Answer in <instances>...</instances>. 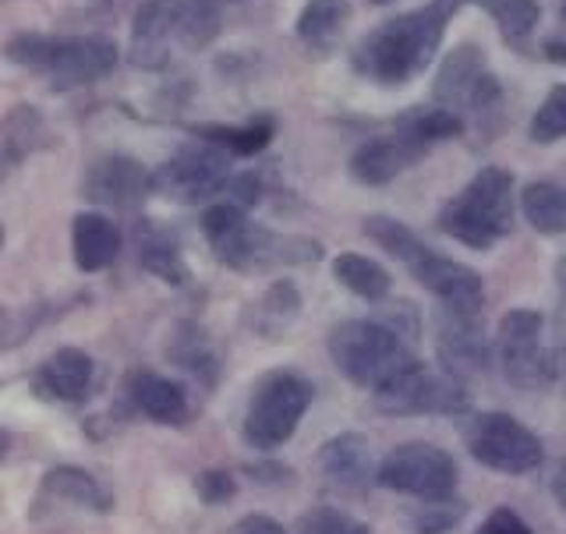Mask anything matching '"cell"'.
Listing matches in <instances>:
<instances>
[{
    "label": "cell",
    "instance_id": "cell-15",
    "mask_svg": "<svg viewBox=\"0 0 566 534\" xmlns=\"http://www.w3.org/2000/svg\"><path fill=\"white\" fill-rule=\"evenodd\" d=\"M407 273H411L424 291L439 297V305L447 308H482V276H478L471 265L457 262L450 255H439L432 252L429 244L407 262Z\"/></svg>",
    "mask_w": 566,
    "mask_h": 534
},
{
    "label": "cell",
    "instance_id": "cell-26",
    "mask_svg": "<svg viewBox=\"0 0 566 534\" xmlns=\"http://www.w3.org/2000/svg\"><path fill=\"white\" fill-rule=\"evenodd\" d=\"M333 276L340 280V287H347L350 294H358L361 301H371V305H379V301L389 297L394 291V276H389L386 265H379L376 259L368 255H358V252H340L333 259Z\"/></svg>",
    "mask_w": 566,
    "mask_h": 534
},
{
    "label": "cell",
    "instance_id": "cell-11",
    "mask_svg": "<svg viewBox=\"0 0 566 534\" xmlns=\"http://www.w3.org/2000/svg\"><path fill=\"white\" fill-rule=\"evenodd\" d=\"M542 326L545 318L535 308H513L495 326L492 354L500 362L503 376L521 389H538L553 379V365L542 350Z\"/></svg>",
    "mask_w": 566,
    "mask_h": 534
},
{
    "label": "cell",
    "instance_id": "cell-38",
    "mask_svg": "<svg viewBox=\"0 0 566 534\" xmlns=\"http://www.w3.org/2000/svg\"><path fill=\"white\" fill-rule=\"evenodd\" d=\"M227 534H287V531H283V524H276L273 517H262V513H248V517H241Z\"/></svg>",
    "mask_w": 566,
    "mask_h": 534
},
{
    "label": "cell",
    "instance_id": "cell-6",
    "mask_svg": "<svg viewBox=\"0 0 566 534\" xmlns=\"http://www.w3.org/2000/svg\"><path fill=\"white\" fill-rule=\"evenodd\" d=\"M460 439L478 464L500 474H531L545 460L542 439L506 411L464 415L460 418Z\"/></svg>",
    "mask_w": 566,
    "mask_h": 534
},
{
    "label": "cell",
    "instance_id": "cell-23",
    "mask_svg": "<svg viewBox=\"0 0 566 534\" xmlns=\"http://www.w3.org/2000/svg\"><path fill=\"white\" fill-rule=\"evenodd\" d=\"M46 138V124L43 114L35 111L32 103H18L8 111V117L0 121V181L22 167L25 159L43 146Z\"/></svg>",
    "mask_w": 566,
    "mask_h": 534
},
{
    "label": "cell",
    "instance_id": "cell-20",
    "mask_svg": "<svg viewBox=\"0 0 566 534\" xmlns=\"http://www.w3.org/2000/svg\"><path fill=\"white\" fill-rule=\"evenodd\" d=\"M418 159L415 153L403 146V142L389 132V135H376V138H365L358 149L350 156V177L354 181H361L368 188H379V185H389L397 174H403L407 167H415Z\"/></svg>",
    "mask_w": 566,
    "mask_h": 534
},
{
    "label": "cell",
    "instance_id": "cell-1",
    "mask_svg": "<svg viewBox=\"0 0 566 534\" xmlns=\"http://www.w3.org/2000/svg\"><path fill=\"white\" fill-rule=\"evenodd\" d=\"M460 4L464 0H429V4L376 25L350 53L354 71L386 88L415 82L432 67Z\"/></svg>",
    "mask_w": 566,
    "mask_h": 534
},
{
    "label": "cell",
    "instance_id": "cell-5",
    "mask_svg": "<svg viewBox=\"0 0 566 534\" xmlns=\"http://www.w3.org/2000/svg\"><path fill=\"white\" fill-rule=\"evenodd\" d=\"M315 389L305 376L291 368L265 371L244 411V442L259 453H273L291 442L301 418L308 415Z\"/></svg>",
    "mask_w": 566,
    "mask_h": 534
},
{
    "label": "cell",
    "instance_id": "cell-40",
    "mask_svg": "<svg viewBox=\"0 0 566 534\" xmlns=\"http://www.w3.org/2000/svg\"><path fill=\"white\" fill-rule=\"evenodd\" d=\"M556 280H559V291L566 294V255H559L556 262Z\"/></svg>",
    "mask_w": 566,
    "mask_h": 534
},
{
    "label": "cell",
    "instance_id": "cell-30",
    "mask_svg": "<svg viewBox=\"0 0 566 534\" xmlns=\"http://www.w3.org/2000/svg\"><path fill=\"white\" fill-rule=\"evenodd\" d=\"M138 262L164 283H174V287H181V283L191 280V270H188V262L181 255V248H177L174 238H167L164 230H146V234H142Z\"/></svg>",
    "mask_w": 566,
    "mask_h": 534
},
{
    "label": "cell",
    "instance_id": "cell-44",
    "mask_svg": "<svg viewBox=\"0 0 566 534\" xmlns=\"http://www.w3.org/2000/svg\"><path fill=\"white\" fill-rule=\"evenodd\" d=\"M371 4H386V0H371Z\"/></svg>",
    "mask_w": 566,
    "mask_h": 534
},
{
    "label": "cell",
    "instance_id": "cell-43",
    "mask_svg": "<svg viewBox=\"0 0 566 534\" xmlns=\"http://www.w3.org/2000/svg\"><path fill=\"white\" fill-rule=\"evenodd\" d=\"M0 248H4V223H0Z\"/></svg>",
    "mask_w": 566,
    "mask_h": 534
},
{
    "label": "cell",
    "instance_id": "cell-12",
    "mask_svg": "<svg viewBox=\"0 0 566 534\" xmlns=\"http://www.w3.org/2000/svg\"><path fill=\"white\" fill-rule=\"evenodd\" d=\"M120 61V50L106 35H53L43 78L53 88H78L106 78Z\"/></svg>",
    "mask_w": 566,
    "mask_h": 534
},
{
    "label": "cell",
    "instance_id": "cell-27",
    "mask_svg": "<svg viewBox=\"0 0 566 534\" xmlns=\"http://www.w3.org/2000/svg\"><path fill=\"white\" fill-rule=\"evenodd\" d=\"M524 220L545 238L566 234V188L556 181H531L521 191Z\"/></svg>",
    "mask_w": 566,
    "mask_h": 534
},
{
    "label": "cell",
    "instance_id": "cell-16",
    "mask_svg": "<svg viewBox=\"0 0 566 534\" xmlns=\"http://www.w3.org/2000/svg\"><path fill=\"white\" fill-rule=\"evenodd\" d=\"M153 191V174L132 156H103L85 170L82 195L106 209H135Z\"/></svg>",
    "mask_w": 566,
    "mask_h": 534
},
{
    "label": "cell",
    "instance_id": "cell-45",
    "mask_svg": "<svg viewBox=\"0 0 566 534\" xmlns=\"http://www.w3.org/2000/svg\"><path fill=\"white\" fill-rule=\"evenodd\" d=\"M106 4H111V0H106Z\"/></svg>",
    "mask_w": 566,
    "mask_h": 534
},
{
    "label": "cell",
    "instance_id": "cell-9",
    "mask_svg": "<svg viewBox=\"0 0 566 534\" xmlns=\"http://www.w3.org/2000/svg\"><path fill=\"white\" fill-rule=\"evenodd\" d=\"M376 485L415 495L421 503L450 500L457 489V464L447 450L432 447V442H403L382 457V464L376 468Z\"/></svg>",
    "mask_w": 566,
    "mask_h": 534
},
{
    "label": "cell",
    "instance_id": "cell-22",
    "mask_svg": "<svg viewBox=\"0 0 566 534\" xmlns=\"http://www.w3.org/2000/svg\"><path fill=\"white\" fill-rule=\"evenodd\" d=\"M128 397L156 425H185L188 418V394L159 371H135L128 379Z\"/></svg>",
    "mask_w": 566,
    "mask_h": 534
},
{
    "label": "cell",
    "instance_id": "cell-10",
    "mask_svg": "<svg viewBox=\"0 0 566 534\" xmlns=\"http://www.w3.org/2000/svg\"><path fill=\"white\" fill-rule=\"evenodd\" d=\"M234 181L230 153L212 142L195 138L185 149H177L164 167L153 170V191L167 195L177 202H206L212 195H223Z\"/></svg>",
    "mask_w": 566,
    "mask_h": 534
},
{
    "label": "cell",
    "instance_id": "cell-35",
    "mask_svg": "<svg viewBox=\"0 0 566 534\" xmlns=\"http://www.w3.org/2000/svg\"><path fill=\"white\" fill-rule=\"evenodd\" d=\"M297 534H368V527L336 506H312L297 521Z\"/></svg>",
    "mask_w": 566,
    "mask_h": 534
},
{
    "label": "cell",
    "instance_id": "cell-17",
    "mask_svg": "<svg viewBox=\"0 0 566 534\" xmlns=\"http://www.w3.org/2000/svg\"><path fill=\"white\" fill-rule=\"evenodd\" d=\"M318 474L326 478L333 489L340 492H361L368 482H376V468H371L368 439L361 432H340L333 436L315 457Z\"/></svg>",
    "mask_w": 566,
    "mask_h": 534
},
{
    "label": "cell",
    "instance_id": "cell-29",
    "mask_svg": "<svg viewBox=\"0 0 566 534\" xmlns=\"http://www.w3.org/2000/svg\"><path fill=\"white\" fill-rule=\"evenodd\" d=\"M43 495L57 503H75V506H88V510H106L111 506V495L103 492V485L93 474L82 468H57L43 478Z\"/></svg>",
    "mask_w": 566,
    "mask_h": 534
},
{
    "label": "cell",
    "instance_id": "cell-8",
    "mask_svg": "<svg viewBox=\"0 0 566 534\" xmlns=\"http://www.w3.org/2000/svg\"><path fill=\"white\" fill-rule=\"evenodd\" d=\"M371 404L382 415L407 418V415H464L468 411V394L464 383L453 379L450 371H436L424 362H415L403 368L394 383L371 394Z\"/></svg>",
    "mask_w": 566,
    "mask_h": 534
},
{
    "label": "cell",
    "instance_id": "cell-28",
    "mask_svg": "<svg viewBox=\"0 0 566 534\" xmlns=\"http://www.w3.org/2000/svg\"><path fill=\"white\" fill-rule=\"evenodd\" d=\"M471 4H478L492 18L495 29L503 35V43L513 50H527L531 32L542 22L538 0H471Z\"/></svg>",
    "mask_w": 566,
    "mask_h": 534
},
{
    "label": "cell",
    "instance_id": "cell-19",
    "mask_svg": "<svg viewBox=\"0 0 566 534\" xmlns=\"http://www.w3.org/2000/svg\"><path fill=\"white\" fill-rule=\"evenodd\" d=\"M394 135L415 153V159L421 164L439 142H450L457 135H464V117L447 111V106H439V103H418V106H407L403 114L394 117Z\"/></svg>",
    "mask_w": 566,
    "mask_h": 534
},
{
    "label": "cell",
    "instance_id": "cell-21",
    "mask_svg": "<svg viewBox=\"0 0 566 534\" xmlns=\"http://www.w3.org/2000/svg\"><path fill=\"white\" fill-rule=\"evenodd\" d=\"M71 252L82 273H99L120 255V227L103 212H78L71 223Z\"/></svg>",
    "mask_w": 566,
    "mask_h": 534
},
{
    "label": "cell",
    "instance_id": "cell-2",
    "mask_svg": "<svg viewBox=\"0 0 566 534\" xmlns=\"http://www.w3.org/2000/svg\"><path fill=\"white\" fill-rule=\"evenodd\" d=\"M202 234L227 270L265 273L276 265H308L323 259V244L312 238H287L248 220V209L234 202H212L202 212Z\"/></svg>",
    "mask_w": 566,
    "mask_h": 534
},
{
    "label": "cell",
    "instance_id": "cell-24",
    "mask_svg": "<svg viewBox=\"0 0 566 534\" xmlns=\"http://www.w3.org/2000/svg\"><path fill=\"white\" fill-rule=\"evenodd\" d=\"M350 18V4L347 0H308L297 14V40L305 43L315 53H329L336 43H340V32Z\"/></svg>",
    "mask_w": 566,
    "mask_h": 534
},
{
    "label": "cell",
    "instance_id": "cell-34",
    "mask_svg": "<svg viewBox=\"0 0 566 534\" xmlns=\"http://www.w3.org/2000/svg\"><path fill=\"white\" fill-rule=\"evenodd\" d=\"M464 503L460 500H429V503H421L418 510H415V517H411V527L418 531V534H450L457 524H460V517H464Z\"/></svg>",
    "mask_w": 566,
    "mask_h": 534
},
{
    "label": "cell",
    "instance_id": "cell-31",
    "mask_svg": "<svg viewBox=\"0 0 566 534\" xmlns=\"http://www.w3.org/2000/svg\"><path fill=\"white\" fill-rule=\"evenodd\" d=\"M297 315H301V294H297V287H294L291 280H280V283H273V287L262 294V301L255 305L252 326H255V333L276 341V336L287 329Z\"/></svg>",
    "mask_w": 566,
    "mask_h": 534
},
{
    "label": "cell",
    "instance_id": "cell-39",
    "mask_svg": "<svg viewBox=\"0 0 566 534\" xmlns=\"http://www.w3.org/2000/svg\"><path fill=\"white\" fill-rule=\"evenodd\" d=\"M542 53H545L548 61H556V64L566 67V29H559V32L548 35V40L542 43Z\"/></svg>",
    "mask_w": 566,
    "mask_h": 534
},
{
    "label": "cell",
    "instance_id": "cell-14",
    "mask_svg": "<svg viewBox=\"0 0 566 534\" xmlns=\"http://www.w3.org/2000/svg\"><path fill=\"white\" fill-rule=\"evenodd\" d=\"M436 347H439L442 371H450L453 379L464 383L468 376H478V371L489 365V354H492L478 308L442 305L436 315Z\"/></svg>",
    "mask_w": 566,
    "mask_h": 534
},
{
    "label": "cell",
    "instance_id": "cell-18",
    "mask_svg": "<svg viewBox=\"0 0 566 534\" xmlns=\"http://www.w3.org/2000/svg\"><path fill=\"white\" fill-rule=\"evenodd\" d=\"M93 376H96V365L85 350L61 347L57 354H50V358L40 365L32 386H35V394L46 400L78 404L88 397V389H93Z\"/></svg>",
    "mask_w": 566,
    "mask_h": 534
},
{
    "label": "cell",
    "instance_id": "cell-3",
    "mask_svg": "<svg viewBox=\"0 0 566 534\" xmlns=\"http://www.w3.org/2000/svg\"><path fill=\"white\" fill-rule=\"evenodd\" d=\"M411 344V336L389 326L386 318H347L329 333V358L344 379L376 394L418 362Z\"/></svg>",
    "mask_w": 566,
    "mask_h": 534
},
{
    "label": "cell",
    "instance_id": "cell-36",
    "mask_svg": "<svg viewBox=\"0 0 566 534\" xmlns=\"http://www.w3.org/2000/svg\"><path fill=\"white\" fill-rule=\"evenodd\" d=\"M195 492H199V500L206 506H223L227 500H234L238 485L227 471H202L195 478Z\"/></svg>",
    "mask_w": 566,
    "mask_h": 534
},
{
    "label": "cell",
    "instance_id": "cell-42",
    "mask_svg": "<svg viewBox=\"0 0 566 534\" xmlns=\"http://www.w3.org/2000/svg\"><path fill=\"white\" fill-rule=\"evenodd\" d=\"M4 457H8V436L0 432V460H4Z\"/></svg>",
    "mask_w": 566,
    "mask_h": 534
},
{
    "label": "cell",
    "instance_id": "cell-13",
    "mask_svg": "<svg viewBox=\"0 0 566 534\" xmlns=\"http://www.w3.org/2000/svg\"><path fill=\"white\" fill-rule=\"evenodd\" d=\"M185 0H142L132 18V46L128 61L142 71H159L181 46Z\"/></svg>",
    "mask_w": 566,
    "mask_h": 534
},
{
    "label": "cell",
    "instance_id": "cell-32",
    "mask_svg": "<svg viewBox=\"0 0 566 534\" xmlns=\"http://www.w3.org/2000/svg\"><path fill=\"white\" fill-rule=\"evenodd\" d=\"M361 230H365L368 241H376L389 259H397L403 265L411 262L421 252V248H424V241L415 234L411 227L394 220V217H382V212H376V217H365Z\"/></svg>",
    "mask_w": 566,
    "mask_h": 534
},
{
    "label": "cell",
    "instance_id": "cell-4",
    "mask_svg": "<svg viewBox=\"0 0 566 534\" xmlns=\"http://www.w3.org/2000/svg\"><path fill=\"white\" fill-rule=\"evenodd\" d=\"M513 209H517L513 174L506 167H482L439 209L436 223L447 238L485 252L513 230Z\"/></svg>",
    "mask_w": 566,
    "mask_h": 534
},
{
    "label": "cell",
    "instance_id": "cell-37",
    "mask_svg": "<svg viewBox=\"0 0 566 534\" xmlns=\"http://www.w3.org/2000/svg\"><path fill=\"white\" fill-rule=\"evenodd\" d=\"M478 534H535L527 524H524V517H517L510 506H500V510H492L489 517L482 521V527H478Z\"/></svg>",
    "mask_w": 566,
    "mask_h": 534
},
{
    "label": "cell",
    "instance_id": "cell-25",
    "mask_svg": "<svg viewBox=\"0 0 566 534\" xmlns=\"http://www.w3.org/2000/svg\"><path fill=\"white\" fill-rule=\"evenodd\" d=\"M273 132H276V121L270 114H259L244 124H195L191 135L202 138V142H212V146H220L223 153L230 156H259L265 146L273 142Z\"/></svg>",
    "mask_w": 566,
    "mask_h": 534
},
{
    "label": "cell",
    "instance_id": "cell-7",
    "mask_svg": "<svg viewBox=\"0 0 566 534\" xmlns=\"http://www.w3.org/2000/svg\"><path fill=\"white\" fill-rule=\"evenodd\" d=\"M503 100L500 78L492 75L485 50L478 43H460L442 57L432 78V103L453 114H489Z\"/></svg>",
    "mask_w": 566,
    "mask_h": 534
},
{
    "label": "cell",
    "instance_id": "cell-33",
    "mask_svg": "<svg viewBox=\"0 0 566 534\" xmlns=\"http://www.w3.org/2000/svg\"><path fill=\"white\" fill-rule=\"evenodd\" d=\"M527 132H531V142H538V146L566 138V85H556L553 93L542 100Z\"/></svg>",
    "mask_w": 566,
    "mask_h": 534
},
{
    "label": "cell",
    "instance_id": "cell-41",
    "mask_svg": "<svg viewBox=\"0 0 566 534\" xmlns=\"http://www.w3.org/2000/svg\"><path fill=\"white\" fill-rule=\"evenodd\" d=\"M556 492H559L563 510H566V471H559V478H556Z\"/></svg>",
    "mask_w": 566,
    "mask_h": 534
}]
</instances>
